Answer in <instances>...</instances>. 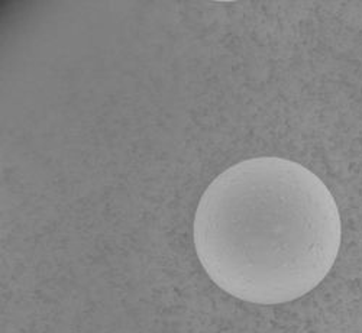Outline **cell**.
I'll return each instance as SVG.
<instances>
[{"mask_svg":"<svg viewBox=\"0 0 362 333\" xmlns=\"http://www.w3.org/2000/svg\"><path fill=\"white\" fill-rule=\"evenodd\" d=\"M193 242L210 280L232 297L283 304L333 268L342 219L327 185L296 161L261 156L220 173L200 197Z\"/></svg>","mask_w":362,"mask_h":333,"instance_id":"obj_1","label":"cell"}]
</instances>
